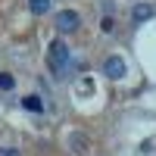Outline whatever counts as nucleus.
<instances>
[{
	"label": "nucleus",
	"mask_w": 156,
	"mask_h": 156,
	"mask_svg": "<svg viewBox=\"0 0 156 156\" xmlns=\"http://www.w3.org/2000/svg\"><path fill=\"white\" fill-rule=\"evenodd\" d=\"M47 62H50V69H53V72H66V66H69V47L62 44V41H50V47H47Z\"/></svg>",
	"instance_id": "nucleus-1"
},
{
	"label": "nucleus",
	"mask_w": 156,
	"mask_h": 156,
	"mask_svg": "<svg viewBox=\"0 0 156 156\" xmlns=\"http://www.w3.org/2000/svg\"><path fill=\"white\" fill-rule=\"evenodd\" d=\"M53 25H56V31H75L78 25H81V16H78L75 9H59L53 16Z\"/></svg>",
	"instance_id": "nucleus-2"
},
{
	"label": "nucleus",
	"mask_w": 156,
	"mask_h": 156,
	"mask_svg": "<svg viewBox=\"0 0 156 156\" xmlns=\"http://www.w3.org/2000/svg\"><path fill=\"white\" fill-rule=\"evenodd\" d=\"M103 75H106V78H112V81H122V78L128 75L125 59H122V56H109L106 62H103Z\"/></svg>",
	"instance_id": "nucleus-3"
},
{
	"label": "nucleus",
	"mask_w": 156,
	"mask_h": 156,
	"mask_svg": "<svg viewBox=\"0 0 156 156\" xmlns=\"http://www.w3.org/2000/svg\"><path fill=\"white\" fill-rule=\"evenodd\" d=\"M150 16H153V6H147V3H137V6L131 9V19H134V22H147Z\"/></svg>",
	"instance_id": "nucleus-4"
},
{
	"label": "nucleus",
	"mask_w": 156,
	"mask_h": 156,
	"mask_svg": "<svg viewBox=\"0 0 156 156\" xmlns=\"http://www.w3.org/2000/svg\"><path fill=\"white\" fill-rule=\"evenodd\" d=\"M22 106L31 109V112H44V103H41V97H37V94H28V97L22 100Z\"/></svg>",
	"instance_id": "nucleus-5"
},
{
	"label": "nucleus",
	"mask_w": 156,
	"mask_h": 156,
	"mask_svg": "<svg viewBox=\"0 0 156 156\" xmlns=\"http://www.w3.org/2000/svg\"><path fill=\"white\" fill-rule=\"evenodd\" d=\"M72 150L81 156V153H87V137L84 134H72Z\"/></svg>",
	"instance_id": "nucleus-6"
},
{
	"label": "nucleus",
	"mask_w": 156,
	"mask_h": 156,
	"mask_svg": "<svg viewBox=\"0 0 156 156\" xmlns=\"http://www.w3.org/2000/svg\"><path fill=\"white\" fill-rule=\"evenodd\" d=\"M31 12H34V16H44V12H50V0H31Z\"/></svg>",
	"instance_id": "nucleus-7"
},
{
	"label": "nucleus",
	"mask_w": 156,
	"mask_h": 156,
	"mask_svg": "<svg viewBox=\"0 0 156 156\" xmlns=\"http://www.w3.org/2000/svg\"><path fill=\"white\" fill-rule=\"evenodd\" d=\"M12 87H16V78L9 72H0V90H12Z\"/></svg>",
	"instance_id": "nucleus-8"
},
{
	"label": "nucleus",
	"mask_w": 156,
	"mask_h": 156,
	"mask_svg": "<svg viewBox=\"0 0 156 156\" xmlns=\"http://www.w3.org/2000/svg\"><path fill=\"white\" fill-rule=\"evenodd\" d=\"M0 156H22L16 147H0Z\"/></svg>",
	"instance_id": "nucleus-9"
}]
</instances>
